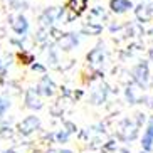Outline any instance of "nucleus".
<instances>
[{"mask_svg":"<svg viewBox=\"0 0 153 153\" xmlns=\"http://www.w3.org/2000/svg\"><path fill=\"white\" fill-rule=\"evenodd\" d=\"M59 153H72L71 150H59Z\"/></svg>","mask_w":153,"mask_h":153,"instance_id":"2eb2a0df","label":"nucleus"},{"mask_svg":"<svg viewBox=\"0 0 153 153\" xmlns=\"http://www.w3.org/2000/svg\"><path fill=\"white\" fill-rule=\"evenodd\" d=\"M69 136H71V133H69L68 130H61V131H57V135H56V138H57V141H59V143H68Z\"/></svg>","mask_w":153,"mask_h":153,"instance_id":"f8f14e48","label":"nucleus"},{"mask_svg":"<svg viewBox=\"0 0 153 153\" xmlns=\"http://www.w3.org/2000/svg\"><path fill=\"white\" fill-rule=\"evenodd\" d=\"M109 9H111L113 14L123 15L135 9V4L131 0H109Z\"/></svg>","mask_w":153,"mask_h":153,"instance_id":"0eeeda50","label":"nucleus"},{"mask_svg":"<svg viewBox=\"0 0 153 153\" xmlns=\"http://www.w3.org/2000/svg\"><path fill=\"white\" fill-rule=\"evenodd\" d=\"M25 106H27L29 109H41L42 106H44L41 96L37 93V89L36 91L27 89V93H25Z\"/></svg>","mask_w":153,"mask_h":153,"instance_id":"9d476101","label":"nucleus"},{"mask_svg":"<svg viewBox=\"0 0 153 153\" xmlns=\"http://www.w3.org/2000/svg\"><path fill=\"white\" fill-rule=\"evenodd\" d=\"M2 153H17L15 150H5V152H2Z\"/></svg>","mask_w":153,"mask_h":153,"instance_id":"dca6fc26","label":"nucleus"},{"mask_svg":"<svg viewBox=\"0 0 153 153\" xmlns=\"http://www.w3.org/2000/svg\"><path fill=\"white\" fill-rule=\"evenodd\" d=\"M30 68H32V71L41 72V74H44V72H45V68H44V66H41V64H37V62H34Z\"/></svg>","mask_w":153,"mask_h":153,"instance_id":"4468645a","label":"nucleus"},{"mask_svg":"<svg viewBox=\"0 0 153 153\" xmlns=\"http://www.w3.org/2000/svg\"><path fill=\"white\" fill-rule=\"evenodd\" d=\"M39 128H41V120L37 116H27L19 123V133L24 135V136L32 135V133L36 130H39Z\"/></svg>","mask_w":153,"mask_h":153,"instance_id":"7ed1b4c3","label":"nucleus"},{"mask_svg":"<svg viewBox=\"0 0 153 153\" xmlns=\"http://www.w3.org/2000/svg\"><path fill=\"white\" fill-rule=\"evenodd\" d=\"M37 93L42 94V96H47V98L54 96V93H56L54 81H52L49 76H44V74H42V77L39 79V82H37Z\"/></svg>","mask_w":153,"mask_h":153,"instance_id":"423d86ee","label":"nucleus"},{"mask_svg":"<svg viewBox=\"0 0 153 153\" xmlns=\"http://www.w3.org/2000/svg\"><path fill=\"white\" fill-rule=\"evenodd\" d=\"M143 2H146V0H143Z\"/></svg>","mask_w":153,"mask_h":153,"instance_id":"aec40b11","label":"nucleus"},{"mask_svg":"<svg viewBox=\"0 0 153 153\" xmlns=\"http://www.w3.org/2000/svg\"><path fill=\"white\" fill-rule=\"evenodd\" d=\"M131 76H133V81L140 86V88H145L150 81V69L146 62H140L136 64L135 68L131 69Z\"/></svg>","mask_w":153,"mask_h":153,"instance_id":"f03ea898","label":"nucleus"},{"mask_svg":"<svg viewBox=\"0 0 153 153\" xmlns=\"http://www.w3.org/2000/svg\"><path fill=\"white\" fill-rule=\"evenodd\" d=\"M152 34H153V29H152Z\"/></svg>","mask_w":153,"mask_h":153,"instance_id":"a211bd4d","label":"nucleus"},{"mask_svg":"<svg viewBox=\"0 0 153 153\" xmlns=\"http://www.w3.org/2000/svg\"><path fill=\"white\" fill-rule=\"evenodd\" d=\"M133 10H135V14H136V17H138V20H141V22H148L150 19H153L152 4L143 2V4H140L138 7H135Z\"/></svg>","mask_w":153,"mask_h":153,"instance_id":"9b49d317","label":"nucleus"},{"mask_svg":"<svg viewBox=\"0 0 153 153\" xmlns=\"http://www.w3.org/2000/svg\"><path fill=\"white\" fill-rule=\"evenodd\" d=\"M57 47L61 51H64V52H68V51H72L74 47H76L77 44H79V37L76 36V34H72V32H69V34H64V36H61L57 39Z\"/></svg>","mask_w":153,"mask_h":153,"instance_id":"39448f33","label":"nucleus"},{"mask_svg":"<svg viewBox=\"0 0 153 153\" xmlns=\"http://www.w3.org/2000/svg\"><path fill=\"white\" fill-rule=\"evenodd\" d=\"M104 59H106V56H104V47H101V45L94 47V49L88 54V62L91 64V68L93 69H101L103 68L104 66Z\"/></svg>","mask_w":153,"mask_h":153,"instance_id":"20e7f679","label":"nucleus"},{"mask_svg":"<svg viewBox=\"0 0 153 153\" xmlns=\"http://www.w3.org/2000/svg\"><path fill=\"white\" fill-rule=\"evenodd\" d=\"M9 106H10V101H9V99L0 98V120H2V116H4V113L9 109Z\"/></svg>","mask_w":153,"mask_h":153,"instance_id":"ddd939ff","label":"nucleus"},{"mask_svg":"<svg viewBox=\"0 0 153 153\" xmlns=\"http://www.w3.org/2000/svg\"><path fill=\"white\" fill-rule=\"evenodd\" d=\"M59 17H62V10L59 9V7H51V9H47V10H44L42 12V15H41V24L42 25H51L52 22H56Z\"/></svg>","mask_w":153,"mask_h":153,"instance_id":"1a4fd4ad","label":"nucleus"},{"mask_svg":"<svg viewBox=\"0 0 153 153\" xmlns=\"http://www.w3.org/2000/svg\"><path fill=\"white\" fill-rule=\"evenodd\" d=\"M152 9H153V4H152Z\"/></svg>","mask_w":153,"mask_h":153,"instance_id":"6ab92c4d","label":"nucleus"},{"mask_svg":"<svg viewBox=\"0 0 153 153\" xmlns=\"http://www.w3.org/2000/svg\"><path fill=\"white\" fill-rule=\"evenodd\" d=\"M141 148L145 152H152L153 150V116L148 118L146 130H145L143 136H141Z\"/></svg>","mask_w":153,"mask_h":153,"instance_id":"6e6552de","label":"nucleus"},{"mask_svg":"<svg viewBox=\"0 0 153 153\" xmlns=\"http://www.w3.org/2000/svg\"><path fill=\"white\" fill-rule=\"evenodd\" d=\"M9 24H10V29L17 34V36H25L29 32V20L25 15L22 14H12L9 17Z\"/></svg>","mask_w":153,"mask_h":153,"instance_id":"f257e3e1","label":"nucleus"},{"mask_svg":"<svg viewBox=\"0 0 153 153\" xmlns=\"http://www.w3.org/2000/svg\"><path fill=\"white\" fill-rule=\"evenodd\" d=\"M47 153H59V150H49Z\"/></svg>","mask_w":153,"mask_h":153,"instance_id":"f3484780","label":"nucleus"}]
</instances>
